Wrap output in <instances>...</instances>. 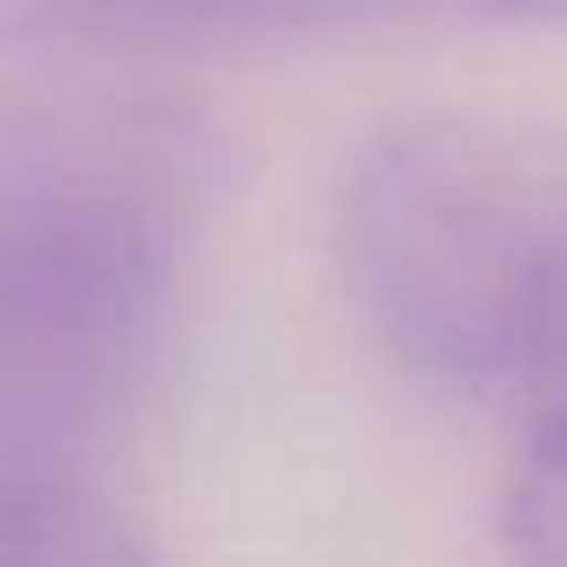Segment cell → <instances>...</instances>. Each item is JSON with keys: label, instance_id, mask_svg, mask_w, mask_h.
<instances>
[{"label": "cell", "instance_id": "cell-2", "mask_svg": "<svg viewBox=\"0 0 567 567\" xmlns=\"http://www.w3.org/2000/svg\"><path fill=\"white\" fill-rule=\"evenodd\" d=\"M331 259L367 338L453 395H567V144L402 115L338 158Z\"/></svg>", "mask_w": 567, "mask_h": 567}, {"label": "cell", "instance_id": "cell-5", "mask_svg": "<svg viewBox=\"0 0 567 567\" xmlns=\"http://www.w3.org/2000/svg\"><path fill=\"white\" fill-rule=\"evenodd\" d=\"M115 22L152 29H259V22H309V14H352V8H410V0H86ZM460 8V0H439Z\"/></svg>", "mask_w": 567, "mask_h": 567}, {"label": "cell", "instance_id": "cell-3", "mask_svg": "<svg viewBox=\"0 0 567 567\" xmlns=\"http://www.w3.org/2000/svg\"><path fill=\"white\" fill-rule=\"evenodd\" d=\"M0 567H166L123 496L65 460L0 453Z\"/></svg>", "mask_w": 567, "mask_h": 567}, {"label": "cell", "instance_id": "cell-4", "mask_svg": "<svg viewBox=\"0 0 567 567\" xmlns=\"http://www.w3.org/2000/svg\"><path fill=\"white\" fill-rule=\"evenodd\" d=\"M496 539L511 567H567V395L525 410V445L496 496Z\"/></svg>", "mask_w": 567, "mask_h": 567}, {"label": "cell", "instance_id": "cell-1", "mask_svg": "<svg viewBox=\"0 0 567 567\" xmlns=\"http://www.w3.org/2000/svg\"><path fill=\"white\" fill-rule=\"evenodd\" d=\"M208 202L202 137L152 101L0 115V445L115 424L173 346Z\"/></svg>", "mask_w": 567, "mask_h": 567}]
</instances>
